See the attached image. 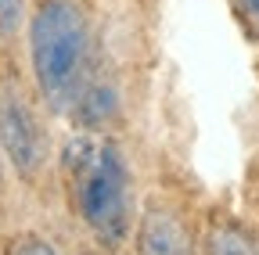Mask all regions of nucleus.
<instances>
[{
    "mask_svg": "<svg viewBox=\"0 0 259 255\" xmlns=\"http://www.w3.org/2000/svg\"><path fill=\"white\" fill-rule=\"evenodd\" d=\"M4 255H58V251L40 234H18V237H11V244H8Z\"/></svg>",
    "mask_w": 259,
    "mask_h": 255,
    "instance_id": "6e6552de",
    "label": "nucleus"
},
{
    "mask_svg": "<svg viewBox=\"0 0 259 255\" xmlns=\"http://www.w3.org/2000/svg\"><path fill=\"white\" fill-rule=\"evenodd\" d=\"M231 4H234V15H238L241 29L252 40H259V0H231Z\"/></svg>",
    "mask_w": 259,
    "mask_h": 255,
    "instance_id": "1a4fd4ad",
    "label": "nucleus"
},
{
    "mask_svg": "<svg viewBox=\"0 0 259 255\" xmlns=\"http://www.w3.org/2000/svg\"><path fill=\"white\" fill-rule=\"evenodd\" d=\"M61 166L69 176L72 205L87 223V230L101 244L119 248L130 234V216H134L130 212V169L122 147L112 137L87 130L65 144Z\"/></svg>",
    "mask_w": 259,
    "mask_h": 255,
    "instance_id": "f257e3e1",
    "label": "nucleus"
},
{
    "mask_svg": "<svg viewBox=\"0 0 259 255\" xmlns=\"http://www.w3.org/2000/svg\"><path fill=\"white\" fill-rule=\"evenodd\" d=\"M83 255H94V251H83Z\"/></svg>",
    "mask_w": 259,
    "mask_h": 255,
    "instance_id": "9b49d317",
    "label": "nucleus"
},
{
    "mask_svg": "<svg viewBox=\"0 0 259 255\" xmlns=\"http://www.w3.org/2000/svg\"><path fill=\"white\" fill-rule=\"evenodd\" d=\"M29 61L51 112H72L94 72L90 25L76 0H36L29 15Z\"/></svg>",
    "mask_w": 259,
    "mask_h": 255,
    "instance_id": "f03ea898",
    "label": "nucleus"
},
{
    "mask_svg": "<svg viewBox=\"0 0 259 255\" xmlns=\"http://www.w3.org/2000/svg\"><path fill=\"white\" fill-rule=\"evenodd\" d=\"M0 183H4V158H0Z\"/></svg>",
    "mask_w": 259,
    "mask_h": 255,
    "instance_id": "9d476101",
    "label": "nucleus"
},
{
    "mask_svg": "<svg viewBox=\"0 0 259 255\" xmlns=\"http://www.w3.org/2000/svg\"><path fill=\"white\" fill-rule=\"evenodd\" d=\"M0 151L25 183L40 180L47 166V133L18 90H0Z\"/></svg>",
    "mask_w": 259,
    "mask_h": 255,
    "instance_id": "7ed1b4c3",
    "label": "nucleus"
},
{
    "mask_svg": "<svg viewBox=\"0 0 259 255\" xmlns=\"http://www.w3.org/2000/svg\"><path fill=\"white\" fill-rule=\"evenodd\" d=\"M137 255H194L191 230L162 201H151L137 223Z\"/></svg>",
    "mask_w": 259,
    "mask_h": 255,
    "instance_id": "20e7f679",
    "label": "nucleus"
},
{
    "mask_svg": "<svg viewBox=\"0 0 259 255\" xmlns=\"http://www.w3.org/2000/svg\"><path fill=\"white\" fill-rule=\"evenodd\" d=\"M25 4H29V0H0V36H4V40H11L22 29Z\"/></svg>",
    "mask_w": 259,
    "mask_h": 255,
    "instance_id": "0eeeda50",
    "label": "nucleus"
},
{
    "mask_svg": "<svg viewBox=\"0 0 259 255\" xmlns=\"http://www.w3.org/2000/svg\"><path fill=\"white\" fill-rule=\"evenodd\" d=\"M72 112H76V119L87 126V130L105 126L115 115V90H112V83L108 79H97L90 72V79H87V86H83V93H79V101H76Z\"/></svg>",
    "mask_w": 259,
    "mask_h": 255,
    "instance_id": "39448f33",
    "label": "nucleus"
},
{
    "mask_svg": "<svg viewBox=\"0 0 259 255\" xmlns=\"http://www.w3.org/2000/svg\"><path fill=\"white\" fill-rule=\"evenodd\" d=\"M205 255H259V237L234 219H220L205 237Z\"/></svg>",
    "mask_w": 259,
    "mask_h": 255,
    "instance_id": "423d86ee",
    "label": "nucleus"
}]
</instances>
